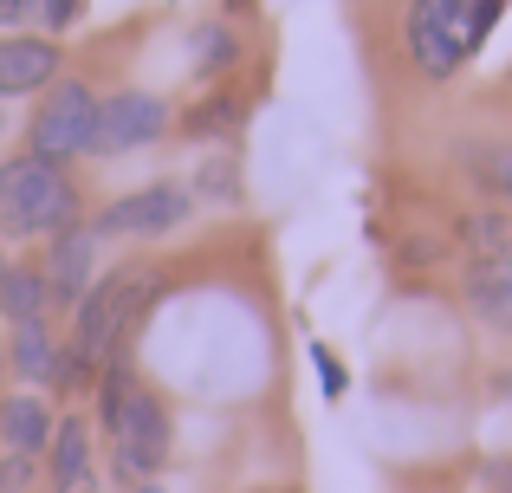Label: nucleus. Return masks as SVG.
Wrapping results in <instances>:
<instances>
[{"mask_svg":"<svg viewBox=\"0 0 512 493\" xmlns=\"http://www.w3.org/2000/svg\"><path fill=\"white\" fill-rule=\"evenodd\" d=\"M0 442H7V455H46V442H52L46 396H7L0 403Z\"/></svg>","mask_w":512,"mask_h":493,"instance_id":"obj_11","label":"nucleus"},{"mask_svg":"<svg viewBox=\"0 0 512 493\" xmlns=\"http://www.w3.org/2000/svg\"><path fill=\"white\" fill-rule=\"evenodd\" d=\"M169 124H175L169 98H156V91H111V98H98V137H91V156L150 150Z\"/></svg>","mask_w":512,"mask_h":493,"instance_id":"obj_6","label":"nucleus"},{"mask_svg":"<svg viewBox=\"0 0 512 493\" xmlns=\"http://www.w3.org/2000/svg\"><path fill=\"white\" fill-rule=\"evenodd\" d=\"M26 13H39V0H0V26L26 20Z\"/></svg>","mask_w":512,"mask_h":493,"instance_id":"obj_21","label":"nucleus"},{"mask_svg":"<svg viewBox=\"0 0 512 493\" xmlns=\"http://www.w3.org/2000/svg\"><path fill=\"white\" fill-rule=\"evenodd\" d=\"M461 163L487 202H512V143H467Z\"/></svg>","mask_w":512,"mask_h":493,"instance_id":"obj_15","label":"nucleus"},{"mask_svg":"<svg viewBox=\"0 0 512 493\" xmlns=\"http://www.w3.org/2000/svg\"><path fill=\"white\" fill-rule=\"evenodd\" d=\"M98 429L111 435V468L124 481H156L169 461V409L130 377V364L98 370Z\"/></svg>","mask_w":512,"mask_h":493,"instance_id":"obj_1","label":"nucleus"},{"mask_svg":"<svg viewBox=\"0 0 512 493\" xmlns=\"http://www.w3.org/2000/svg\"><path fill=\"white\" fill-rule=\"evenodd\" d=\"M506 0H415L409 7V65L422 78H454L467 59H474L480 46H487V33L500 26Z\"/></svg>","mask_w":512,"mask_h":493,"instance_id":"obj_3","label":"nucleus"},{"mask_svg":"<svg viewBox=\"0 0 512 493\" xmlns=\"http://www.w3.org/2000/svg\"><path fill=\"white\" fill-rule=\"evenodd\" d=\"M234 59H240V39H234V26H221V20H201L195 33H188V65H195L201 78H208V72H227Z\"/></svg>","mask_w":512,"mask_h":493,"instance_id":"obj_16","label":"nucleus"},{"mask_svg":"<svg viewBox=\"0 0 512 493\" xmlns=\"http://www.w3.org/2000/svg\"><path fill=\"white\" fill-rule=\"evenodd\" d=\"M467 305L493 325H512V260H474L467 266Z\"/></svg>","mask_w":512,"mask_h":493,"instance_id":"obj_14","label":"nucleus"},{"mask_svg":"<svg viewBox=\"0 0 512 493\" xmlns=\"http://www.w3.org/2000/svg\"><path fill=\"white\" fill-rule=\"evenodd\" d=\"M78 208H85V195H78V182L65 176L59 163H39V156H7L0 163V234H13V241H33V234H59L78 221Z\"/></svg>","mask_w":512,"mask_h":493,"instance_id":"obj_4","label":"nucleus"},{"mask_svg":"<svg viewBox=\"0 0 512 493\" xmlns=\"http://www.w3.org/2000/svg\"><path fill=\"white\" fill-rule=\"evenodd\" d=\"M7 364L20 370L26 383H52V390H59V344H52V331H46V325H13V338H7Z\"/></svg>","mask_w":512,"mask_h":493,"instance_id":"obj_13","label":"nucleus"},{"mask_svg":"<svg viewBox=\"0 0 512 493\" xmlns=\"http://www.w3.org/2000/svg\"><path fill=\"white\" fill-rule=\"evenodd\" d=\"M59 85V46L39 33H0V98Z\"/></svg>","mask_w":512,"mask_h":493,"instance_id":"obj_9","label":"nucleus"},{"mask_svg":"<svg viewBox=\"0 0 512 493\" xmlns=\"http://www.w3.org/2000/svg\"><path fill=\"white\" fill-rule=\"evenodd\" d=\"M188 215H195V189H188V182H150V189L111 202L91 228H98V234H143V241H156V234H175Z\"/></svg>","mask_w":512,"mask_h":493,"instance_id":"obj_7","label":"nucleus"},{"mask_svg":"<svg viewBox=\"0 0 512 493\" xmlns=\"http://www.w3.org/2000/svg\"><path fill=\"white\" fill-rule=\"evenodd\" d=\"M98 247H104V234L91 228V221H72V228H59L52 234V247H46V286H52V305H78L91 292V279H98Z\"/></svg>","mask_w":512,"mask_h":493,"instance_id":"obj_8","label":"nucleus"},{"mask_svg":"<svg viewBox=\"0 0 512 493\" xmlns=\"http://www.w3.org/2000/svg\"><path fill=\"white\" fill-rule=\"evenodd\" d=\"M487 481L493 493H512V461H487Z\"/></svg>","mask_w":512,"mask_h":493,"instance_id":"obj_22","label":"nucleus"},{"mask_svg":"<svg viewBox=\"0 0 512 493\" xmlns=\"http://www.w3.org/2000/svg\"><path fill=\"white\" fill-rule=\"evenodd\" d=\"M493 390H500L506 403H512V370H500V377H493Z\"/></svg>","mask_w":512,"mask_h":493,"instance_id":"obj_23","label":"nucleus"},{"mask_svg":"<svg viewBox=\"0 0 512 493\" xmlns=\"http://www.w3.org/2000/svg\"><path fill=\"white\" fill-rule=\"evenodd\" d=\"M318 377H325V396L338 403V396H344V370H338V357H331V351H318Z\"/></svg>","mask_w":512,"mask_h":493,"instance_id":"obj_20","label":"nucleus"},{"mask_svg":"<svg viewBox=\"0 0 512 493\" xmlns=\"http://www.w3.org/2000/svg\"><path fill=\"white\" fill-rule=\"evenodd\" d=\"M0 273H7V260H0Z\"/></svg>","mask_w":512,"mask_h":493,"instance_id":"obj_25","label":"nucleus"},{"mask_svg":"<svg viewBox=\"0 0 512 493\" xmlns=\"http://www.w3.org/2000/svg\"><path fill=\"white\" fill-rule=\"evenodd\" d=\"M467 241L480 260H512V221L500 208H480V215H467Z\"/></svg>","mask_w":512,"mask_h":493,"instance_id":"obj_17","label":"nucleus"},{"mask_svg":"<svg viewBox=\"0 0 512 493\" xmlns=\"http://www.w3.org/2000/svg\"><path fill=\"white\" fill-rule=\"evenodd\" d=\"M46 312H52L46 273L7 260V273H0V318H7V325H46Z\"/></svg>","mask_w":512,"mask_h":493,"instance_id":"obj_12","label":"nucleus"},{"mask_svg":"<svg viewBox=\"0 0 512 493\" xmlns=\"http://www.w3.org/2000/svg\"><path fill=\"white\" fill-rule=\"evenodd\" d=\"M91 137H98V91L85 78H59L46 85L33 124H26V156L39 163H72V156H91Z\"/></svg>","mask_w":512,"mask_h":493,"instance_id":"obj_5","label":"nucleus"},{"mask_svg":"<svg viewBox=\"0 0 512 493\" xmlns=\"http://www.w3.org/2000/svg\"><path fill=\"white\" fill-rule=\"evenodd\" d=\"M143 305H150V273H137V266H124L111 279H91V292L72 305L78 318H72V338H65L78 383L111 364H130V331L143 325Z\"/></svg>","mask_w":512,"mask_h":493,"instance_id":"obj_2","label":"nucleus"},{"mask_svg":"<svg viewBox=\"0 0 512 493\" xmlns=\"http://www.w3.org/2000/svg\"><path fill=\"white\" fill-rule=\"evenodd\" d=\"M46 481H52V493H85L91 487V429L78 416H59V422H52Z\"/></svg>","mask_w":512,"mask_h":493,"instance_id":"obj_10","label":"nucleus"},{"mask_svg":"<svg viewBox=\"0 0 512 493\" xmlns=\"http://www.w3.org/2000/svg\"><path fill=\"white\" fill-rule=\"evenodd\" d=\"M195 189H201V195H214V189H221V195H234V169H227V163H201Z\"/></svg>","mask_w":512,"mask_h":493,"instance_id":"obj_19","label":"nucleus"},{"mask_svg":"<svg viewBox=\"0 0 512 493\" xmlns=\"http://www.w3.org/2000/svg\"><path fill=\"white\" fill-rule=\"evenodd\" d=\"M130 493H169V487H163V481H137Z\"/></svg>","mask_w":512,"mask_h":493,"instance_id":"obj_24","label":"nucleus"},{"mask_svg":"<svg viewBox=\"0 0 512 493\" xmlns=\"http://www.w3.org/2000/svg\"><path fill=\"white\" fill-rule=\"evenodd\" d=\"M26 481H33V455H7L0 461V493H26Z\"/></svg>","mask_w":512,"mask_h":493,"instance_id":"obj_18","label":"nucleus"}]
</instances>
